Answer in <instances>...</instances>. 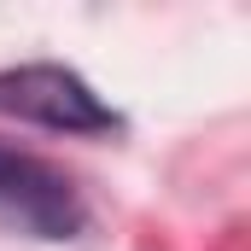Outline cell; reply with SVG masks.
<instances>
[{
	"label": "cell",
	"mask_w": 251,
	"mask_h": 251,
	"mask_svg": "<svg viewBox=\"0 0 251 251\" xmlns=\"http://www.w3.org/2000/svg\"><path fill=\"white\" fill-rule=\"evenodd\" d=\"M82 222H88V210L53 164L29 158L18 146H0V234L70 240V234H82Z\"/></svg>",
	"instance_id": "cell-2"
},
{
	"label": "cell",
	"mask_w": 251,
	"mask_h": 251,
	"mask_svg": "<svg viewBox=\"0 0 251 251\" xmlns=\"http://www.w3.org/2000/svg\"><path fill=\"white\" fill-rule=\"evenodd\" d=\"M0 117L53 128V134H117L123 128V117L70 64H12V70H0Z\"/></svg>",
	"instance_id": "cell-1"
}]
</instances>
